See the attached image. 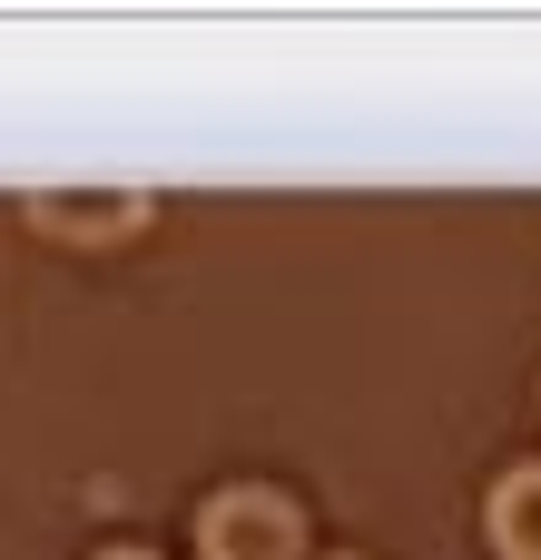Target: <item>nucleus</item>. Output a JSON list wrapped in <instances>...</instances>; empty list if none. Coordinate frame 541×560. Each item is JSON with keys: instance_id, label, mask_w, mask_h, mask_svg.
<instances>
[{"instance_id": "nucleus-1", "label": "nucleus", "mask_w": 541, "mask_h": 560, "mask_svg": "<svg viewBox=\"0 0 541 560\" xmlns=\"http://www.w3.org/2000/svg\"><path fill=\"white\" fill-rule=\"evenodd\" d=\"M197 560H306V512L266 482H227L197 512Z\"/></svg>"}, {"instance_id": "nucleus-3", "label": "nucleus", "mask_w": 541, "mask_h": 560, "mask_svg": "<svg viewBox=\"0 0 541 560\" xmlns=\"http://www.w3.org/2000/svg\"><path fill=\"white\" fill-rule=\"evenodd\" d=\"M483 532H493V551H503V560H541V463H522V472L493 482Z\"/></svg>"}, {"instance_id": "nucleus-4", "label": "nucleus", "mask_w": 541, "mask_h": 560, "mask_svg": "<svg viewBox=\"0 0 541 560\" xmlns=\"http://www.w3.org/2000/svg\"><path fill=\"white\" fill-rule=\"evenodd\" d=\"M99 560H148V551H99Z\"/></svg>"}, {"instance_id": "nucleus-2", "label": "nucleus", "mask_w": 541, "mask_h": 560, "mask_svg": "<svg viewBox=\"0 0 541 560\" xmlns=\"http://www.w3.org/2000/svg\"><path fill=\"white\" fill-rule=\"evenodd\" d=\"M30 226L39 236H79V246H108V236H138L148 226V187H39L30 197Z\"/></svg>"}]
</instances>
